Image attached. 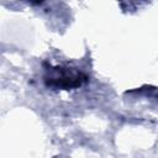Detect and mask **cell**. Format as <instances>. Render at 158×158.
<instances>
[{
  "label": "cell",
  "mask_w": 158,
  "mask_h": 158,
  "mask_svg": "<svg viewBox=\"0 0 158 158\" xmlns=\"http://www.w3.org/2000/svg\"><path fill=\"white\" fill-rule=\"evenodd\" d=\"M88 77L83 72L75 68L70 67H47L43 81L46 86L52 89H59V90H69L81 86L84 83H86Z\"/></svg>",
  "instance_id": "6da1fadb"
},
{
  "label": "cell",
  "mask_w": 158,
  "mask_h": 158,
  "mask_svg": "<svg viewBox=\"0 0 158 158\" xmlns=\"http://www.w3.org/2000/svg\"><path fill=\"white\" fill-rule=\"evenodd\" d=\"M27 1L31 2V4H33V5H40V4L43 2V0H27Z\"/></svg>",
  "instance_id": "7a4b0ae2"
}]
</instances>
